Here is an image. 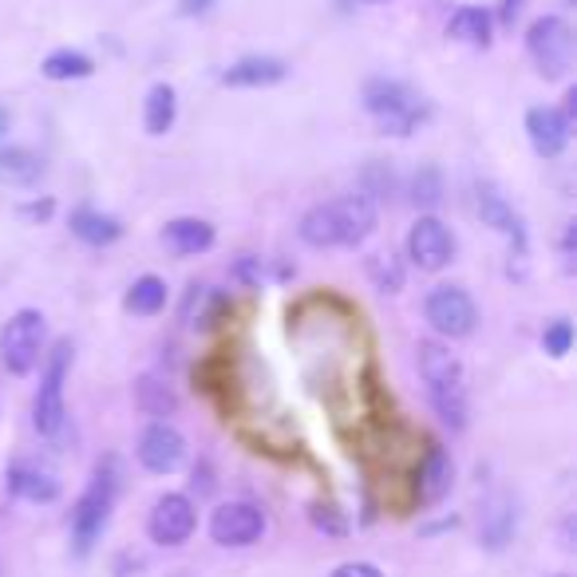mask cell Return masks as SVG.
Segmentation results:
<instances>
[{
  "label": "cell",
  "instance_id": "obj_1",
  "mask_svg": "<svg viewBox=\"0 0 577 577\" xmlns=\"http://www.w3.org/2000/svg\"><path fill=\"white\" fill-rule=\"evenodd\" d=\"M372 229H376V202L364 195H344L309 210L297 234L313 250H352Z\"/></svg>",
  "mask_w": 577,
  "mask_h": 577
},
{
  "label": "cell",
  "instance_id": "obj_2",
  "mask_svg": "<svg viewBox=\"0 0 577 577\" xmlns=\"http://www.w3.org/2000/svg\"><path fill=\"white\" fill-rule=\"evenodd\" d=\"M415 368L427 388V400L439 412L443 424L455 431L467 427V380H463V364L443 340H419L415 344Z\"/></svg>",
  "mask_w": 577,
  "mask_h": 577
},
{
  "label": "cell",
  "instance_id": "obj_3",
  "mask_svg": "<svg viewBox=\"0 0 577 577\" xmlns=\"http://www.w3.org/2000/svg\"><path fill=\"white\" fill-rule=\"evenodd\" d=\"M364 108L376 115L384 135H412L427 120V103L400 79H368L364 84Z\"/></svg>",
  "mask_w": 577,
  "mask_h": 577
},
{
  "label": "cell",
  "instance_id": "obj_4",
  "mask_svg": "<svg viewBox=\"0 0 577 577\" xmlns=\"http://www.w3.org/2000/svg\"><path fill=\"white\" fill-rule=\"evenodd\" d=\"M115 487H120V479H115V467H111V459H108V463H99L96 467L88 490L79 494L76 511H72L76 554H91V545H96V538L103 534V526H108V518H111V506H115Z\"/></svg>",
  "mask_w": 577,
  "mask_h": 577
},
{
  "label": "cell",
  "instance_id": "obj_5",
  "mask_svg": "<svg viewBox=\"0 0 577 577\" xmlns=\"http://www.w3.org/2000/svg\"><path fill=\"white\" fill-rule=\"evenodd\" d=\"M67 368H72V340H55L33 400V427L40 436H60V427L67 424V403H64Z\"/></svg>",
  "mask_w": 577,
  "mask_h": 577
},
{
  "label": "cell",
  "instance_id": "obj_6",
  "mask_svg": "<svg viewBox=\"0 0 577 577\" xmlns=\"http://www.w3.org/2000/svg\"><path fill=\"white\" fill-rule=\"evenodd\" d=\"M45 340H48V321L36 309H21L9 316V325L0 333V364L12 376H28L45 356Z\"/></svg>",
  "mask_w": 577,
  "mask_h": 577
},
{
  "label": "cell",
  "instance_id": "obj_7",
  "mask_svg": "<svg viewBox=\"0 0 577 577\" xmlns=\"http://www.w3.org/2000/svg\"><path fill=\"white\" fill-rule=\"evenodd\" d=\"M526 52H530L538 76L566 79L574 67V28L562 16H538L526 33Z\"/></svg>",
  "mask_w": 577,
  "mask_h": 577
},
{
  "label": "cell",
  "instance_id": "obj_8",
  "mask_svg": "<svg viewBox=\"0 0 577 577\" xmlns=\"http://www.w3.org/2000/svg\"><path fill=\"white\" fill-rule=\"evenodd\" d=\"M424 316L443 340H463L479 325V309H475V301H471L463 285H439V289H431L424 301Z\"/></svg>",
  "mask_w": 577,
  "mask_h": 577
},
{
  "label": "cell",
  "instance_id": "obj_9",
  "mask_svg": "<svg viewBox=\"0 0 577 577\" xmlns=\"http://www.w3.org/2000/svg\"><path fill=\"white\" fill-rule=\"evenodd\" d=\"M265 534V514L253 502H222L210 514V538L226 550H246Z\"/></svg>",
  "mask_w": 577,
  "mask_h": 577
},
{
  "label": "cell",
  "instance_id": "obj_10",
  "mask_svg": "<svg viewBox=\"0 0 577 577\" xmlns=\"http://www.w3.org/2000/svg\"><path fill=\"white\" fill-rule=\"evenodd\" d=\"M198 526V511H195V499L190 494H163V499H154L151 514H147V534H151V542L159 545H183L190 542V534Z\"/></svg>",
  "mask_w": 577,
  "mask_h": 577
},
{
  "label": "cell",
  "instance_id": "obj_11",
  "mask_svg": "<svg viewBox=\"0 0 577 577\" xmlns=\"http://www.w3.org/2000/svg\"><path fill=\"white\" fill-rule=\"evenodd\" d=\"M407 258H412L415 269L424 273H439L451 265L455 258V234L436 218V214H424L407 229Z\"/></svg>",
  "mask_w": 577,
  "mask_h": 577
},
{
  "label": "cell",
  "instance_id": "obj_12",
  "mask_svg": "<svg viewBox=\"0 0 577 577\" xmlns=\"http://www.w3.org/2000/svg\"><path fill=\"white\" fill-rule=\"evenodd\" d=\"M139 463L151 475H175L186 463V439L171 419H151L147 431L139 436V447H135Z\"/></svg>",
  "mask_w": 577,
  "mask_h": 577
},
{
  "label": "cell",
  "instance_id": "obj_13",
  "mask_svg": "<svg viewBox=\"0 0 577 577\" xmlns=\"http://www.w3.org/2000/svg\"><path fill=\"white\" fill-rule=\"evenodd\" d=\"M526 135L542 159H557L569 147V120L557 108H530L526 111Z\"/></svg>",
  "mask_w": 577,
  "mask_h": 577
},
{
  "label": "cell",
  "instance_id": "obj_14",
  "mask_svg": "<svg viewBox=\"0 0 577 577\" xmlns=\"http://www.w3.org/2000/svg\"><path fill=\"white\" fill-rule=\"evenodd\" d=\"M4 487H9V494H16V499H24V502L60 499V479H55L48 467H40V463H28V459L12 463V467L4 471Z\"/></svg>",
  "mask_w": 577,
  "mask_h": 577
},
{
  "label": "cell",
  "instance_id": "obj_15",
  "mask_svg": "<svg viewBox=\"0 0 577 577\" xmlns=\"http://www.w3.org/2000/svg\"><path fill=\"white\" fill-rule=\"evenodd\" d=\"M285 76H289V67L277 55H246L222 72V84L226 88H269V84H281Z\"/></svg>",
  "mask_w": 577,
  "mask_h": 577
},
{
  "label": "cell",
  "instance_id": "obj_16",
  "mask_svg": "<svg viewBox=\"0 0 577 577\" xmlns=\"http://www.w3.org/2000/svg\"><path fill=\"white\" fill-rule=\"evenodd\" d=\"M214 226L206 218H175L163 226V246L175 258H198V253H206L214 246Z\"/></svg>",
  "mask_w": 577,
  "mask_h": 577
},
{
  "label": "cell",
  "instance_id": "obj_17",
  "mask_svg": "<svg viewBox=\"0 0 577 577\" xmlns=\"http://www.w3.org/2000/svg\"><path fill=\"white\" fill-rule=\"evenodd\" d=\"M45 178V159L28 147H0V186H36Z\"/></svg>",
  "mask_w": 577,
  "mask_h": 577
},
{
  "label": "cell",
  "instance_id": "obj_18",
  "mask_svg": "<svg viewBox=\"0 0 577 577\" xmlns=\"http://www.w3.org/2000/svg\"><path fill=\"white\" fill-rule=\"evenodd\" d=\"M479 214L487 226L502 229V234H511L514 241H518V250L526 253V238H523V222H518V214L511 210V202L502 198V190L494 183H482L479 186Z\"/></svg>",
  "mask_w": 577,
  "mask_h": 577
},
{
  "label": "cell",
  "instance_id": "obj_19",
  "mask_svg": "<svg viewBox=\"0 0 577 577\" xmlns=\"http://www.w3.org/2000/svg\"><path fill=\"white\" fill-rule=\"evenodd\" d=\"M135 407L142 415H151V419H166V415L178 412V392L163 376H139V384H135Z\"/></svg>",
  "mask_w": 577,
  "mask_h": 577
},
{
  "label": "cell",
  "instance_id": "obj_20",
  "mask_svg": "<svg viewBox=\"0 0 577 577\" xmlns=\"http://www.w3.org/2000/svg\"><path fill=\"white\" fill-rule=\"evenodd\" d=\"M514 506H511V499H487V506H482V514H479V538H482V545H490V550H502V545L511 542L514 538Z\"/></svg>",
  "mask_w": 577,
  "mask_h": 577
},
{
  "label": "cell",
  "instance_id": "obj_21",
  "mask_svg": "<svg viewBox=\"0 0 577 577\" xmlns=\"http://www.w3.org/2000/svg\"><path fill=\"white\" fill-rule=\"evenodd\" d=\"M451 479H455V467H451V459L436 447V451L427 455L424 467H419V487H415V494H419L424 506H436L447 490H451Z\"/></svg>",
  "mask_w": 577,
  "mask_h": 577
},
{
  "label": "cell",
  "instance_id": "obj_22",
  "mask_svg": "<svg viewBox=\"0 0 577 577\" xmlns=\"http://www.w3.org/2000/svg\"><path fill=\"white\" fill-rule=\"evenodd\" d=\"M178 120V96L171 84H154L151 96H147V108H142V127H147V135H166L171 127H175Z\"/></svg>",
  "mask_w": 577,
  "mask_h": 577
},
{
  "label": "cell",
  "instance_id": "obj_23",
  "mask_svg": "<svg viewBox=\"0 0 577 577\" xmlns=\"http://www.w3.org/2000/svg\"><path fill=\"white\" fill-rule=\"evenodd\" d=\"M72 234H76L79 241H88V246H111V241H120L123 238V226L111 214H99V210H76L72 214Z\"/></svg>",
  "mask_w": 577,
  "mask_h": 577
},
{
  "label": "cell",
  "instance_id": "obj_24",
  "mask_svg": "<svg viewBox=\"0 0 577 577\" xmlns=\"http://www.w3.org/2000/svg\"><path fill=\"white\" fill-rule=\"evenodd\" d=\"M96 72V60L88 52H76V48H60V52L45 55L40 64V76L52 79V84H67V79H88Z\"/></svg>",
  "mask_w": 577,
  "mask_h": 577
},
{
  "label": "cell",
  "instance_id": "obj_25",
  "mask_svg": "<svg viewBox=\"0 0 577 577\" xmlns=\"http://www.w3.org/2000/svg\"><path fill=\"white\" fill-rule=\"evenodd\" d=\"M447 36H455V40H463V45H471V48H487L490 45V12L475 9V4L459 9L455 16L447 21Z\"/></svg>",
  "mask_w": 577,
  "mask_h": 577
},
{
  "label": "cell",
  "instance_id": "obj_26",
  "mask_svg": "<svg viewBox=\"0 0 577 577\" xmlns=\"http://www.w3.org/2000/svg\"><path fill=\"white\" fill-rule=\"evenodd\" d=\"M123 305H127V313H135V316L163 313L166 309V281L163 277H154V273H147V277H139V281L127 289Z\"/></svg>",
  "mask_w": 577,
  "mask_h": 577
},
{
  "label": "cell",
  "instance_id": "obj_27",
  "mask_svg": "<svg viewBox=\"0 0 577 577\" xmlns=\"http://www.w3.org/2000/svg\"><path fill=\"white\" fill-rule=\"evenodd\" d=\"M368 277L376 281V289H384V293H396L403 285V265L396 253H372L368 258Z\"/></svg>",
  "mask_w": 577,
  "mask_h": 577
},
{
  "label": "cell",
  "instance_id": "obj_28",
  "mask_svg": "<svg viewBox=\"0 0 577 577\" xmlns=\"http://www.w3.org/2000/svg\"><path fill=\"white\" fill-rule=\"evenodd\" d=\"M439 198H443V178H439L436 166H424V171L412 178V202L419 210H431V206H439Z\"/></svg>",
  "mask_w": 577,
  "mask_h": 577
},
{
  "label": "cell",
  "instance_id": "obj_29",
  "mask_svg": "<svg viewBox=\"0 0 577 577\" xmlns=\"http://www.w3.org/2000/svg\"><path fill=\"white\" fill-rule=\"evenodd\" d=\"M542 349L550 352L554 360H562L569 349H574V325H569L566 316L562 321H554V325H545V333H542Z\"/></svg>",
  "mask_w": 577,
  "mask_h": 577
},
{
  "label": "cell",
  "instance_id": "obj_30",
  "mask_svg": "<svg viewBox=\"0 0 577 577\" xmlns=\"http://www.w3.org/2000/svg\"><path fill=\"white\" fill-rule=\"evenodd\" d=\"M364 183H368V195L364 198H392V175H384L380 163H372L364 171Z\"/></svg>",
  "mask_w": 577,
  "mask_h": 577
},
{
  "label": "cell",
  "instance_id": "obj_31",
  "mask_svg": "<svg viewBox=\"0 0 577 577\" xmlns=\"http://www.w3.org/2000/svg\"><path fill=\"white\" fill-rule=\"evenodd\" d=\"M214 487H218V482H214V467H210L206 459H202V463H195V471H190V490H195L198 499H206Z\"/></svg>",
  "mask_w": 577,
  "mask_h": 577
},
{
  "label": "cell",
  "instance_id": "obj_32",
  "mask_svg": "<svg viewBox=\"0 0 577 577\" xmlns=\"http://www.w3.org/2000/svg\"><path fill=\"white\" fill-rule=\"evenodd\" d=\"M333 577H384V574L372 562H344V566L333 569Z\"/></svg>",
  "mask_w": 577,
  "mask_h": 577
},
{
  "label": "cell",
  "instance_id": "obj_33",
  "mask_svg": "<svg viewBox=\"0 0 577 577\" xmlns=\"http://www.w3.org/2000/svg\"><path fill=\"white\" fill-rule=\"evenodd\" d=\"M210 4H214V0H183L178 9H183V16H202V12H206Z\"/></svg>",
  "mask_w": 577,
  "mask_h": 577
},
{
  "label": "cell",
  "instance_id": "obj_34",
  "mask_svg": "<svg viewBox=\"0 0 577 577\" xmlns=\"http://www.w3.org/2000/svg\"><path fill=\"white\" fill-rule=\"evenodd\" d=\"M518 12H523V0H502V24H514V16H518Z\"/></svg>",
  "mask_w": 577,
  "mask_h": 577
},
{
  "label": "cell",
  "instance_id": "obj_35",
  "mask_svg": "<svg viewBox=\"0 0 577 577\" xmlns=\"http://www.w3.org/2000/svg\"><path fill=\"white\" fill-rule=\"evenodd\" d=\"M21 214L24 218H48V214H52V202H33V206H24Z\"/></svg>",
  "mask_w": 577,
  "mask_h": 577
},
{
  "label": "cell",
  "instance_id": "obj_36",
  "mask_svg": "<svg viewBox=\"0 0 577 577\" xmlns=\"http://www.w3.org/2000/svg\"><path fill=\"white\" fill-rule=\"evenodd\" d=\"M9 123H12V115L4 108H0V139H4V131H9Z\"/></svg>",
  "mask_w": 577,
  "mask_h": 577
},
{
  "label": "cell",
  "instance_id": "obj_37",
  "mask_svg": "<svg viewBox=\"0 0 577 577\" xmlns=\"http://www.w3.org/2000/svg\"><path fill=\"white\" fill-rule=\"evenodd\" d=\"M360 4H380V0H360Z\"/></svg>",
  "mask_w": 577,
  "mask_h": 577
}]
</instances>
